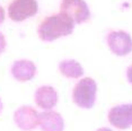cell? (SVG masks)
<instances>
[{"instance_id":"obj_1","label":"cell","mask_w":132,"mask_h":131,"mask_svg":"<svg viewBox=\"0 0 132 131\" xmlns=\"http://www.w3.org/2000/svg\"><path fill=\"white\" fill-rule=\"evenodd\" d=\"M75 23L64 14L49 16L37 27L38 37L44 42H52L62 36H68L73 32Z\"/></svg>"},{"instance_id":"obj_2","label":"cell","mask_w":132,"mask_h":131,"mask_svg":"<svg viewBox=\"0 0 132 131\" xmlns=\"http://www.w3.org/2000/svg\"><path fill=\"white\" fill-rule=\"evenodd\" d=\"M97 84L90 77L80 79L72 89V101L81 109H92L96 102Z\"/></svg>"},{"instance_id":"obj_3","label":"cell","mask_w":132,"mask_h":131,"mask_svg":"<svg viewBox=\"0 0 132 131\" xmlns=\"http://www.w3.org/2000/svg\"><path fill=\"white\" fill-rule=\"evenodd\" d=\"M60 13L68 16L75 24L86 23L90 18V10L85 0H62Z\"/></svg>"},{"instance_id":"obj_4","label":"cell","mask_w":132,"mask_h":131,"mask_svg":"<svg viewBox=\"0 0 132 131\" xmlns=\"http://www.w3.org/2000/svg\"><path fill=\"white\" fill-rule=\"evenodd\" d=\"M106 42L110 50L118 56L128 55L132 51V37L125 31H111Z\"/></svg>"},{"instance_id":"obj_5","label":"cell","mask_w":132,"mask_h":131,"mask_svg":"<svg viewBox=\"0 0 132 131\" xmlns=\"http://www.w3.org/2000/svg\"><path fill=\"white\" fill-rule=\"evenodd\" d=\"M38 10L36 0H13L8 7V16L14 22H23L35 16Z\"/></svg>"},{"instance_id":"obj_6","label":"cell","mask_w":132,"mask_h":131,"mask_svg":"<svg viewBox=\"0 0 132 131\" xmlns=\"http://www.w3.org/2000/svg\"><path fill=\"white\" fill-rule=\"evenodd\" d=\"M107 119L116 129H129L132 127V104H121L113 106L109 111Z\"/></svg>"},{"instance_id":"obj_7","label":"cell","mask_w":132,"mask_h":131,"mask_svg":"<svg viewBox=\"0 0 132 131\" xmlns=\"http://www.w3.org/2000/svg\"><path fill=\"white\" fill-rule=\"evenodd\" d=\"M15 124L23 131H32L38 127V113L34 108L23 105L14 113Z\"/></svg>"},{"instance_id":"obj_8","label":"cell","mask_w":132,"mask_h":131,"mask_svg":"<svg viewBox=\"0 0 132 131\" xmlns=\"http://www.w3.org/2000/svg\"><path fill=\"white\" fill-rule=\"evenodd\" d=\"M34 100L40 109L51 111L58 103V93L52 86H41L35 92Z\"/></svg>"},{"instance_id":"obj_9","label":"cell","mask_w":132,"mask_h":131,"mask_svg":"<svg viewBox=\"0 0 132 131\" xmlns=\"http://www.w3.org/2000/svg\"><path fill=\"white\" fill-rule=\"evenodd\" d=\"M11 76L16 80L22 83L32 80L36 75V66L31 60H26V59H22V60L15 61L10 69Z\"/></svg>"},{"instance_id":"obj_10","label":"cell","mask_w":132,"mask_h":131,"mask_svg":"<svg viewBox=\"0 0 132 131\" xmlns=\"http://www.w3.org/2000/svg\"><path fill=\"white\" fill-rule=\"evenodd\" d=\"M38 127L42 131H63L64 121L60 113L55 111H44L38 113Z\"/></svg>"},{"instance_id":"obj_11","label":"cell","mask_w":132,"mask_h":131,"mask_svg":"<svg viewBox=\"0 0 132 131\" xmlns=\"http://www.w3.org/2000/svg\"><path fill=\"white\" fill-rule=\"evenodd\" d=\"M59 70L64 77L71 79H78L84 75L81 64L73 59H65L59 63Z\"/></svg>"},{"instance_id":"obj_12","label":"cell","mask_w":132,"mask_h":131,"mask_svg":"<svg viewBox=\"0 0 132 131\" xmlns=\"http://www.w3.org/2000/svg\"><path fill=\"white\" fill-rule=\"evenodd\" d=\"M6 46H7V42H6V37L5 35L0 32V54L6 50Z\"/></svg>"},{"instance_id":"obj_13","label":"cell","mask_w":132,"mask_h":131,"mask_svg":"<svg viewBox=\"0 0 132 131\" xmlns=\"http://www.w3.org/2000/svg\"><path fill=\"white\" fill-rule=\"evenodd\" d=\"M127 78L129 80V83L132 85V64L129 66V68L127 69Z\"/></svg>"},{"instance_id":"obj_14","label":"cell","mask_w":132,"mask_h":131,"mask_svg":"<svg viewBox=\"0 0 132 131\" xmlns=\"http://www.w3.org/2000/svg\"><path fill=\"white\" fill-rule=\"evenodd\" d=\"M5 20V9L0 6V24H2Z\"/></svg>"},{"instance_id":"obj_15","label":"cell","mask_w":132,"mask_h":131,"mask_svg":"<svg viewBox=\"0 0 132 131\" xmlns=\"http://www.w3.org/2000/svg\"><path fill=\"white\" fill-rule=\"evenodd\" d=\"M96 131H112L111 129H109V128H101V129L96 130Z\"/></svg>"},{"instance_id":"obj_16","label":"cell","mask_w":132,"mask_h":131,"mask_svg":"<svg viewBox=\"0 0 132 131\" xmlns=\"http://www.w3.org/2000/svg\"><path fill=\"white\" fill-rule=\"evenodd\" d=\"M2 109H4V104H2V101H1V98H0V113L2 112Z\"/></svg>"}]
</instances>
